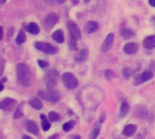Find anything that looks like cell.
<instances>
[{"label":"cell","instance_id":"32","mask_svg":"<svg viewBox=\"0 0 155 139\" xmlns=\"http://www.w3.org/2000/svg\"><path fill=\"white\" fill-rule=\"evenodd\" d=\"M105 76H106V77H107L108 79L111 78V77H113V72H112V70H107L106 73H105Z\"/></svg>","mask_w":155,"mask_h":139},{"label":"cell","instance_id":"21","mask_svg":"<svg viewBox=\"0 0 155 139\" xmlns=\"http://www.w3.org/2000/svg\"><path fill=\"white\" fill-rule=\"evenodd\" d=\"M29 105H30L32 107H34L35 109H38V110H40V109H42V107H43V105H42L41 101H40L39 99H38V98H32V99L29 101Z\"/></svg>","mask_w":155,"mask_h":139},{"label":"cell","instance_id":"35","mask_svg":"<svg viewBox=\"0 0 155 139\" xmlns=\"http://www.w3.org/2000/svg\"><path fill=\"white\" fill-rule=\"evenodd\" d=\"M70 139H81V135H79V134L72 135V136L70 137Z\"/></svg>","mask_w":155,"mask_h":139},{"label":"cell","instance_id":"15","mask_svg":"<svg viewBox=\"0 0 155 139\" xmlns=\"http://www.w3.org/2000/svg\"><path fill=\"white\" fill-rule=\"evenodd\" d=\"M26 127L28 129V132H30L31 134H38V125L37 124L34 122V121H28L27 124H26Z\"/></svg>","mask_w":155,"mask_h":139},{"label":"cell","instance_id":"38","mask_svg":"<svg viewBox=\"0 0 155 139\" xmlns=\"http://www.w3.org/2000/svg\"><path fill=\"white\" fill-rule=\"evenodd\" d=\"M22 139H32L30 136H28V135H24L23 137H22Z\"/></svg>","mask_w":155,"mask_h":139},{"label":"cell","instance_id":"22","mask_svg":"<svg viewBox=\"0 0 155 139\" xmlns=\"http://www.w3.org/2000/svg\"><path fill=\"white\" fill-rule=\"evenodd\" d=\"M40 118H41V121H42V129L44 131H48L50 128V123L48 121L46 115H43V114L40 115Z\"/></svg>","mask_w":155,"mask_h":139},{"label":"cell","instance_id":"14","mask_svg":"<svg viewBox=\"0 0 155 139\" xmlns=\"http://www.w3.org/2000/svg\"><path fill=\"white\" fill-rule=\"evenodd\" d=\"M52 39L55 40L57 43L58 44H62L65 40V37H64V33L62 30L58 29L57 31H55L53 34H52Z\"/></svg>","mask_w":155,"mask_h":139},{"label":"cell","instance_id":"25","mask_svg":"<svg viewBox=\"0 0 155 139\" xmlns=\"http://www.w3.org/2000/svg\"><path fill=\"white\" fill-rule=\"evenodd\" d=\"M74 125H75V121H73V120L68 121V122H67V123H65L63 125V130L66 131V132H68L74 127Z\"/></svg>","mask_w":155,"mask_h":139},{"label":"cell","instance_id":"23","mask_svg":"<svg viewBox=\"0 0 155 139\" xmlns=\"http://www.w3.org/2000/svg\"><path fill=\"white\" fill-rule=\"evenodd\" d=\"M100 132H101V125H95L94 128L92 129L91 133V139H97Z\"/></svg>","mask_w":155,"mask_h":139},{"label":"cell","instance_id":"40","mask_svg":"<svg viewBox=\"0 0 155 139\" xmlns=\"http://www.w3.org/2000/svg\"><path fill=\"white\" fill-rule=\"evenodd\" d=\"M3 89H4V86L1 83H0V91H2Z\"/></svg>","mask_w":155,"mask_h":139},{"label":"cell","instance_id":"27","mask_svg":"<svg viewBox=\"0 0 155 139\" xmlns=\"http://www.w3.org/2000/svg\"><path fill=\"white\" fill-rule=\"evenodd\" d=\"M48 119L51 121V122H55V121H58L59 119V115L55 112V111H51L49 112L48 114Z\"/></svg>","mask_w":155,"mask_h":139},{"label":"cell","instance_id":"20","mask_svg":"<svg viewBox=\"0 0 155 139\" xmlns=\"http://www.w3.org/2000/svg\"><path fill=\"white\" fill-rule=\"evenodd\" d=\"M134 36V31L130 28H123L122 31H121V36L124 38V39H130L131 38L132 36Z\"/></svg>","mask_w":155,"mask_h":139},{"label":"cell","instance_id":"37","mask_svg":"<svg viewBox=\"0 0 155 139\" xmlns=\"http://www.w3.org/2000/svg\"><path fill=\"white\" fill-rule=\"evenodd\" d=\"M71 1H72V3L74 5H78V4H79V0H71Z\"/></svg>","mask_w":155,"mask_h":139},{"label":"cell","instance_id":"9","mask_svg":"<svg viewBox=\"0 0 155 139\" xmlns=\"http://www.w3.org/2000/svg\"><path fill=\"white\" fill-rule=\"evenodd\" d=\"M113 40H114V35H113L112 33L109 34V35L106 36L105 40L103 41V43H102V45H101V52H103V53L108 52V51L112 47Z\"/></svg>","mask_w":155,"mask_h":139},{"label":"cell","instance_id":"28","mask_svg":"<svg viewBox=\"0 0 155 139\" xmlns=\"http://www.w3.org/2000/svg\"><path fill=\"white\" fill-rule=\"evenodd\" d=\"M76 41L77 40L75 38L69 36V38H68V46H69V48L71 50H75L77 48V42Z\"/></svg>","mask_w":155,"mask_h":139},{"label":"cell","instance_id":"24","mask_svg":"<svg viewBox=\"0 0 155 139\" xmlns=\"http://www.w3.org/2000/svg\"><path fill=\"white\" fill-rule=\"evenodd\" d=\"M25 41H26V35H25V33L23 31H20L19 34L17 36L16 42H17V44L20 45V44H23Z\"/></svg>","mask_w":155,"mask_h":139},{"label":"cell","instance_id":"4","mask_svg":"<svg viewBox=\"0 0 155 139\" xmlns=\"http://www.w3.org/2000/svg\"><path fill=\"white\" fill-rule=\"evenodd\" d=\"M62 80L64 85L68 89H75L78 87V79L77 77L70 72H66L62 75Z\"/></svg>","mask_w":155,"mask_h":139},{"label":"cell","instance_id":"33","mask_svg":"<svg viewBox=\"0 0 155 139\" xmlns=\"http://www.w3.org/2000/svg\"><path fill=\"white\" fill-rule=\"evenodd\" d=\"M52 1H54L55 3H57V4H59V5H61V4H64L67 0H52Z\"/></svg>","mask_w":155,"mask_h":139},{"label":"cell","instance_id":"5","mask_svg":"<svg viewBox=\"0 0 155 139\" xmlns=\"http://www.w3.org/2000/svg\"><path fill=\"white\" fill-rule=\"evenodd\" d=\"M35 47L44 53L49 54V55H55L58 52V48L51 44L48 43H44V42H36L35 43Z\"/></svg>","mask_w":155,"mask_h":139},{"label":"cell","instance_id":"19","mask_svg":"<svg viewBox=\"0 0 155 139\" xmlns=\"http://www.w3.org/2000/svg\"><path fill=\"white\" fill-rule=\"evenodd\" d=\"M88 56H89V51H88V49H86V48L85 49H82L81 51L80 55H78V57H77V61L78 62H81V63L85 62L88 59Z\"/></svg>","mask_w":155,"mask_h":139},{"label":"cell","instance_id":"17","mask_svg":"<svg viewBox=\"0 0 155 139\" xmlns=\"http://www.w3.org/2000/svg\"><path fill=\"white\" fill-rule=\"evenodd\" d=\"M26 30L32 35H38L39 33V27L36 23H29L26 27Z\"/></svg>","mask_w":155,"mask_h":139},{"label":"cell","instance_id":"26","mask_svg":"<svg viewBox=\"0 0 155 139\" xmlns=\"http://www.w3.org/2000/svg\"><path fill=\"white\" fill-rule=\"evenodd\" d=\"M23 105L21 104L18 108H17V110H16V112H15V114H14V118L15 119H18V118H20V117H22L23 116V115H24V113H23Z\"/></svg>","mask_w":155,"mask_h":139},{"label":"cell","instance_id":"42","mask_svg":"<svg viewBox=\"0 0 155 139\" xmlns=\"http://www.w3.org/2000/svg\"><path fill=\"white\" fill-rule=\"evenodd\" d=\"M7 1V0H0V4H3Z\"/></svg>","mask_w":155,"mask_h":139},{"label":"cell","instance_id":"13","mask_svg":"<svg viewBox=\"0 0 155 139\" xmlns=\"http://www.w3.org/2000/svg\"><path fill=\"white\" fill-rule=\"evenodd\" d=\"M137 130V125H132V124H130V125H127L123 131H122V134L125 135V136H131L132 134H134V133L136 132Z\"/></svg>","mask_w":155,"mask_h":139},{"label":"cell","instance_id":"3","mask_svg":"<svg viewBox=\"0 0 155 139\" xmlns=\"http://www.w3.org/2000/svg\"><path fill=\"white\" fill-rule=\"evenodd\" d=\"M38 96L41 99L48 101V102H51V103H56L60 98V95H59V93L58 91L49 90V89L39 91L38 92Z\"/></svg>","mask_w":155,"mask_h":139},{"label":"cell","instance_id":"41","mask_svg":"<svg viewBox=\"0 0 155 139\" xmlns=\"http://www.w3.org/2000/svg\"><path fill=\"white\" fill-rule=\"evenodd\" d=\"M83 1H84V3H85V4H89V3L91 1V0H83Z\"/></svg>","mask_w":155,"mask_h":139},{"label":"cell","instance_id":"39","mask_svg":"<svg viewBox=\"0 0 155 139\" xmlns=\"http://www.w3.org/2000/svg\"><path fill=\"white\" fill-rule=\"evenodd\" d=\"M49 139H58V134H54V135H52V137H50Z\"/></svg>","mask_w":155,"mask_h":139},{"label":"cell","instance_id":"7","mask_svg":"<svg viewBox=\"0 0 155 139\" xmlns=\"http://www.w3.org/2000/svg\"><path fill=\"white\" fill-rule=\"evenodd\" d=\"M58 21V14L56 13H50L48 14L45 18H44V21H43V25L48 28V29H50L52 28Z\"/></svg>","mask_w":155,"mask_h":139},{"label":"cell","instance_id":"8","mask_svg":"<svg viewBox=\"0 0 155 139\" xmlns=\"http://www.w3.org/2000/svg\"><path fill=\"white\" fill-rule=\"evenodd\" d=\"M17 102L15 99L12 98H6L4 100H2L0 102V109L4 110V111H12L14 109V107L16 106Z\"/></svg>","mask_w":155,"mask_h":139},{"label":"cell","instance_id":"11","mask_svg":"<svg viewBox=\"0 0 155 139\" xmlns=\"http://www.w3.org/2000/svg\"><path fill=\"white\" fill-rule=\"evenodd\" d=\"M142 46H143V47L146 48V49H153V48L155 47V35L147 36V37L143 40Z\"/></svg>","mask_w":155,"mask_h":139},{"label":"cell","instance_id":"18","mask_svg":"<svg viewBox=\"0 0 155 139\" xmlns=\"http://www.w3.org/2000/svg\"><path fill=\"white\" fill-rule=\"evenodd\" d=\"M129 112H130V106L128 105V103L122 102L120 106V116L125 117L126 115H128Z\"/></svg>","mask_w":155,"mask_h":139},{"label":"cell","instance_id":"36","mask_svg":"<svg viewBox=\"0 0 155 139\" xmlns=\"http://www.w3.org/2000/svg\"><path fill=\"white\" fill-rule=\"evenodd\" d=\"M149 3L151 7H154L155 8V0H149Z\"/></svg>","mask_w":155,"mask_h":139},{"label":"cell","instance_id":"1","mask_svg":"<svg viewBox=\"0 0 155 139\" xmlns=\"http://www.w3.org/2000/svg\"><path fill=\"white\" fill-rule=\"evenodd\" d=\"M17 77L18 83L23 87H29L31 84L30 68L24 63L17 65Z\"/></svg>","mask_w":155,"mask_h":139},{"label":"cell","instance_id":"29","mask_svg":"<svg viewBox=\"0 0 155 139\" xmlns=\"http://www.w3.org/2000/svg\"><path fill=\"white\" fill-rule=\"evenodd\" d=\"M122 75L125 78H130V75H131V72H130V69L129 67H125L123 68V70H122Z\"/></svg>","mask_w":155,"mask_h":139},{"label":"cell","instance_id":"6","mask_svg":"<svg viewBox=\"0 0 155 139\" xmlns=\"http://www.w3.org/2000/svg\"><path fill=\"white\" fill-rule=\"evenodd\" d=\"M67 27L68 30V33L71 37L75 38L76 40H79L81 37V32L80 30V27L73 21H68L67 23Z\"/></svg>","mask_w":155,"mask_h":139},{"label":"cell","instance_id":"16","mask_svg":"<svg viewBox=\"0 0 155 139\" xmlns=\"http://www.w3.org/2000/svg\"><path fill=\"white\" fill-rule=\"evenodd\" d=\"M153 74L150 71H145L143 72L140 77H138V83H143L146 81H149L152 78Z\"/></svg>","mask_w":155,"mask_h":139},{"label":"cell","instance_id":"2","mask_svg":"<svg viewBox=\"0 0 155 139\" xmlns=\"http://www.w3.org/2000/svg\"><path fill=\"white\" fill-rule=\"evenodd\" d=\"M58 81V72L56 69H51L48 71L44 77V83L48 89L53 90V88L57 86Z\"/></svg>","mask_w":155,"mask_h":139},{"label":"cell","instance_id":"31","mask_svg":"<svg viewBox=\"0 0 155 139\" xmlns=\"http://www.w3.org/2000/svg\"><path fill=\"white\" fill-rule=\"evenodd\" d=\"M38 65H39L40 67H42V68H45V67H47V66L48 65V63L47 61L38 60Z\"/></svg>","mask_w":155,"mask_h":139},{"label":"cell","instance_id":"10","mask_svg":"<svg viewBox=\"0 0 155 139\" xmlns=\"http://www.w3.org/2000/svg\"><path fill=\"white\" fill-rule=\"evenodd\" d=\"M139 46L136 43H128L124 46L123 51L128 55H134L138 52Z\"/></svg>","mask_w":155,"mask_h":139},{"label":"cell","instance_id":"30","mask_svg":"<svg viewBox=\"0 0 155 139\" xmlns=\"http://www.w3.org/2000/svg\"><path fill=\"white\" fill-rule=\"evenodd\" d=\"M4 66H5V60L0 56V77L2 76L4 71Z\"/></svg>","mask_w":155,"mask_h":139},{"label":"cell","instance_id":"12","mask_svg":"<svg viewBox=\"0 0 155 139\" xmlns=\"http://www.w3.org/2000/svg\"><path fill=\"white\" fill-rule=\"evenodd\" d=\"M98 27H99V24L96 21H89L85 25L84 29L87 34H92L98 30Z\"/></svg>","mask_w":155,"mask_h":139},{"label":"cell","instance_id":"34","mask_svg":"<svg viewBox=\"0 0 155 139\" xmlns=\"http://www.w3.org/2000/svg\"><path fill=\"white\" fill-rule=\"evenodd\" d=\"M2 38H3V27H0V41L2 40Z\"/></svg>","mask_w":155,"mask_h":139}]
</instances>
